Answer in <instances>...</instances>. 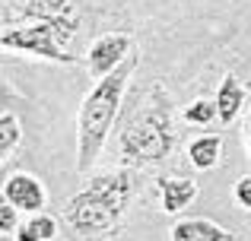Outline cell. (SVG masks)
Listing matches in <instances>:
<instances>
[{"instance_id":"6da1fadb","label":"cell","mask_w":251,"mask_h":241,"mask_svg":"<svg viewBox=\"0 0 251 241\" xmlns=\"http://www.w3.org/2000/svg\"><path fill=\"white\" fill-rule=\"evenodd\" d=\"M140 64L137 51H130V57L121 64L118 70H111L108 76L96 80L92 92L83 99L80 105V159H76V172H89L92 165L99 162L102 155V146L108 140V130L118 118V108H121V99H124V89L127 83L134 80V70Z\"/></svg>"},{"instance_id":"7a4b0ae2","label":"cell","mask_w":251,"mask_h":241,"mask_svg":"<svg viewBox=\"0 0 251 241\" xmlns=\"http://www.w3.org/2000/svg\"><path fill=\"white\" fill-rule=\"evenodd\" d=\"M124 162L143 168L162 162L175 149V124H172V99L162 86H153L150 95L137 105V111L124 121L118 136Z\"/></svg>"},{"instance_id":"3957f363","label":"cell","mask_w":251,"mask_h":241,"mask_svg":"<svg viewBox=\"0 0 251 241\" xmlns=\"http://www.w3.org/2000/svg\"><path fill=\"white\" fill-rule=\"evenodd\" d=\"M80 29L76 16H61V19H32L23 25H6L0 35V48L6 51H23V54L42 57L54 64H74L76 57L67 51L70 38Z\"/></svg>"},{"instance_id":"277c9868","label":"cell","mask_w":251,"mask_h":241,"mask_svg":"<svg viewBox=\"0 0 251 241\" xmlns=\"http://www.w3.org/2000/svg\"><path fill=\"white\" fill-rule=\"evenodd\" d=\"M121 210L111 203L108 197H102L99 191L86 187L83 194H76L74 200H67L64 206V219L70 222V229L83 232V235H96V232H108L118 222Z\"/></svg>"},{"instance_id":"5b68a950","label":"cell","mask_w":251,"mask_h":241,"mask_svg":"<svg viewBox=\"0 0 251 241\" xmlns=\"http://www.w3.org/2000/svg\"><path fill=\"white\" fill-rule=\"evenodd\" d=\"M134 51V42H130L127 32H108V35H99L96 42L86 51V67H89L92 80H102L111 70H118Z\"/></svg>"},{"instance_id":"8992f818","label":"cell","mask_w":251,"mask_h":241,"mask_svg":"<svg viewBox=\"0 0 251 241\" xmlns=\"http://www.w3.org/2000/svg\"><path fill=\"white\" fill-rule=\"evenodd\" d=\"M3 200H10L16 210H25V213H42L45 206V187L35 175H10L3 181Z\"/></svg>"},{"instance_id":"52a82bcc","label":"cell","mask_w":251,"mask_h":241,"mask_svg":"<svg viewBox=\"0 0 251 241\" xmlns=\"http://www.w3.org/2000/svg\"><path fill=\"white\" fill-rule=\"evenodd\" d=\"M13 10H19V16L25 22L32 19H61V16H76V0H19L13 3Z\"/></svg>"},{"instance_id":"ba28073f","label":"cell","mask_w":251,"mask_h":241,"mask_svg":"<svg viewBox=\"0 0 251 241\" xmlns=\"http://www.w3.org/2000/svg\"><path fill=\"white\" fill-rule=\"evenodd\" d=\"M216 105H220V124H232L239 118L242 105H245V86L239 83V76L226 73L220 83V92H216Z\"/></svg>"},{"instance_id":"9c48e42d","label":"cell","mask_w":251,"mask_h":241,"mask_svg":"<svg viewBox=\"0 0 251 241\" xmlns=\"http://www.w3.org/2000/svg\"><path fill=\"white\" fill-rule=\"evenodd\" d=\"M159 187H162V210H166L169 216L181 213L184 206H191V200L197 197V184L191 178H162Z\"/></svg>"},{"instance_id":"30bf717a","label":"cell","mask_w":251,"mask_h":241,"mask_svg":"<svg viewBox=\"0 0 251 241\" xmlns=\"http://www.w3.org/2000/svg\"><path fill=\"white\" fill-rule=\"evenodd\" d=\"M172 241H232V235L207 219H188L172 229Z\"/></svg>"},{"instance_id":"8fae6325","label":"cell","mask_w":251,"mask_h":241,"mask_svg":"<svg viewBox=\"0 0 251 241\" xmlns=\"http://www.w3.org/2000/svg\"><path fill=\"white\" fill-rule=\"evenodd\" d=\"M89 187H92V191H99L102 197H108L118 210H124V206H127V197H130V178H127V172L99 175V178H92Z\"/></svg>"},{"instance_id":"7c38bea8","label":"cell","mask_w":251,"mask_h":241,"mask_svg":"<svg viewBox=\"0 0 251 241\" xmlns=\"http://www.w3.org/2000/svg\"><path fill=\"white\" fill-rule=\"evenodd\" d=\"M220 146H223V136L220 133H207V136H197L191 140L188 146V155H191V165L194 168H213L220 162Z\"/></svg>"},{"instance_id":"4fadbf2b","label":"cell","mask_w":251,"mask_h":241,"mask_svg":"<svg viewBox=\"0 0 251 241\" xmlns=\"http://www.w3.org/2000/svg\"><path fill=\"white\" fill-rule=\"evenodd\" d=\"M213 118H220V105H216V99H194L188 108L181 111V121L191 124V127H207Z\"/></svg>"},{"instance_id":"5bb4252c","label":"cell","mask_w":251,"mask_h":241,"mask_svg":"<svg viewBox=\"0 0 251 241\" xmlns=\"http://www.w3.org/2000/svg\"><path fill=\"white\" fill-rule=\"evenodd\" d=\"M23 140V127H19V118L13 111H3L0 114V155H10L16 149V143Z\"/></svg>"},{"instance_id":"9a60e30c","label":"cell","mask_w":251,"mask_h":241,"mask_svg":"<svg viewBox=\"0 0 251 241\" xmlns=\"http://www.w3.org/2000/svg\"><path fill=\"white\" fill-rule=\"evenodd\" d=\"M54 235H57V225H54L51 216H35L32 222H25L23 229L16 232L19 241H51Z\"/></svg>"},{"instance_id":"2e32d148","label":"cell","mask_w":251,"mask_h":241,"mask_svg":"<svg viewBox=\"0 0 251 241\" xmlns=\"http://www.w3.org/2000/svg\"><path fill=\"white\" fill-rule=\"evenodd\" d=\"M235 200H239L242 210H251V175L235 181Z\"/></svg>"},{"instance_id":"e0dca14e","label":"cell","mask_w":251,"mask_h":241,"mask_svg":"<svg viewBox=\"0 0 251 241\" xmlns=\"http://www.w3.org/2000/svg\"><path fill=\"white\" fill-rule=\"evenodd\" d=\"M13 229H16V206L10 200H3L0 203V232H13Z\"/></svg>"},{"instance_id":"ac0fdd59","label":"cell","mask_w":251,"mask_h":241,"mask_svg":"<svg viewBox=\"0 0 251 241\" xmlns=\"http://www.w3.org/2000/svg\"><path fill=\"white\" fill-rule=\"evenodd\" d=\"M245 136H248V153H251V118L245 121Z\"/></svg>"},{"instance_id":"d6986e66","label":"cell","mask_w":251,"mask_h":241,"mask_svg":"<svg viewBox=\"0 0 251 241\" xmlns=\"http://www.w3.org/2000/svg\"><path fill=\"white\" fill-rule=\"evenodd\" d=\"M248 92H251V86H248Z\"/></svg>"}]
</instances>
